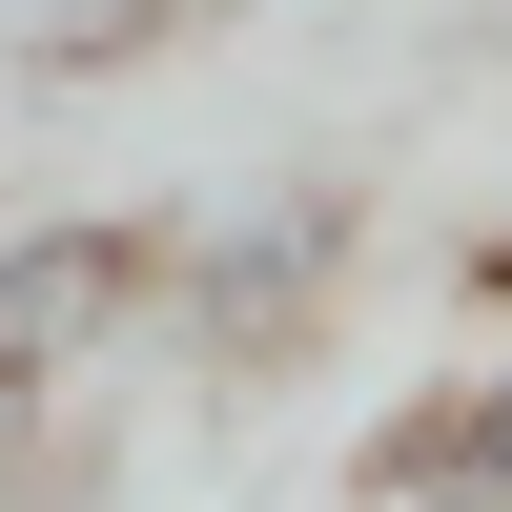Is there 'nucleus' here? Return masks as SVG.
Wrapping results in <instances>:
<instances>
[{"mask_svg":"<svg viewBox=\"0 0 512 512\" xmlns=\"http://www.w3.org/2000/svg\"><path fill=\"white\" fill-rule=\"evenodd\" d=\"M164 328V226L144 205H41V226H0V349L21 369H103Z\"/></svg>","mask_w":512,"mask_h":512,"instance_id":"f03ea898","label":"nucleus"},{"mask_svg":"<svg viewBox=\"0 0 512 512\" xmlns=\"http://www.w3.org/2000/svg\"><path fill=\"white\" fill-rule=\"evenodd\" d=\"M349 287V205L328 185H246V205H185L164 226V349L205 369H287Z\"/></svg>","mask_w":512,"mask_h":512,"instance_id":"f257e3e1","label":"nucleus"},{"mask_svg":"<svg viewBox=\"0 0 512 512\" xmlns=\"http://www.w3.org/2000/svg\"><path fill=\"white\" fill-rule=\"evenodd\" d=\"M164 21H185V0H41V21H21V82H82V62H144Z\"/></svg>","mask_w":512,"mask_h":512,"instance_id":"20e7f679","label":"nucleus"},{"mask_svg":"<svg viewBox=\"0 0 512 512\" xmlns=\"http://www.w3.org/2000/svg\"><path fill=\"white\" fill-rule=\"evenodd\" d=\"M41 472H62V369H21V349H0V512H21Z\"/></svg>","mask_w":512,"mask_h":512,"instance_id":"39448f33","label":"nucleus"},{"mask_svg":"<svg viewBox=\"0 0 512 512\" xmlns=\"http://www.w3.org/2000/svg\"><path fill=\"white\" fill-rule=\"evenodd\" d=\"M349 512H512V369H451L349 451Z\"/></svg>","mask_w":512,"mask_h":512,"instance_id":"7ed1b4c3","label":"nucleus"}]
</instances>
